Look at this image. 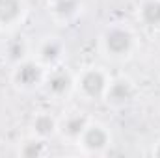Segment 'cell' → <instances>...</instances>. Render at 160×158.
Instances as JSON below:
<instances>
[{
	"instance_id": "obj_7",
	"label": "cell",
	"mask_w": 160,
	"mask_h": 158,
	"mask_svg": "<svg viewBox=\"0 0 160 158\" xmlns=\"http://www.w3.org/2000/svg\"><path fill=\"white\" fill-rule=\"evenodd\" d=\"M86 126H88V117L78 114V112H73V114H69V116L63 117L62 125H60V130H62V134L65 138L78 140Z\"/></svg>"
},
{
	"instance_id": "obj_9",
	"label": "cell",
	"mask_w": 160,
	"mask_h": 158,
	"mask_svg": "<svg viewBox=\"0 0 160 158\" xmlns=\"http://www.w3.org/2000/svg\"><path fill=\"white\" fill-rule=\"evenodd\" d=\"M62 50L63 47L56 37H47L38 48V62H41L43 65H52L62 58Z\"/></svg>"
},
{
	"instance_id": "obj_10",
	"label": "cell",
	"mask_w": 160,
	"mask_h": 158,
	"mask_svg": "<svg viewBox=\"0 0 160 158\" xmlns=\"http://www.w3.org/2000/svg\"><path fill=\"white\" fill-rule=\"evenodd\" d=\"M140 21L149 28H160V0H143L138 11Z\"/></svg>"
},
{
	"instance_id": "obj_1",
	"label": "cell",
	"mask_w": 160,
	"mask_h": 158,
	"mask_svg": "<svg viewBox=\"0 0 160 158\" xmlns=\"http://www.w3.org/2000/svg\"><path fill=\"white\" fill-rule=\"evenodd\" d=\"M102 47H104L106 54L112 56V58L128 56L132 47H134V34L128 28H123V26L108 28L102 36Z\"/></svg>"
},
{
	"instance_id": "obj_6",
	"label": "cell",
	"mask_w": 160,
	"mask_h": 158,
	"mask_svg": "<svg viewBox=\"0 0 160 158\" xmlns=\"http://www.w3.org/2000/svg\"><path fill=\"white\" fill-rule=\"evenodd\" d=\"M45 87H47L48 95L62 99L75 87V78L71 77V73L67 69H54L50 75L45 77Z\"/></svg>"
},
{
	"instance_id": "obj_16",
	"label": "cell",
	"mask_w": 160,
	"mask_h": 158,
	"mask_svg": "<svg viewBox=\"0 0 160 158\" xmlns=\"http://www.w3.org/2000/svg\"><path fill=\"white\" fill-rule=\"evenodd\" d=\"M54 2H58V0H50V4H54Z\"/></svg>"
},
{
	"instance_id": "obj_13",
	"label": "cell",
	"mask_w": 160,
	"mask_h": 158,
	"mask_svg": "<svg viewBox=\"0 0 160 158\" xmlns=\"http://www.w3.org/2000/svg\"><path fill=\"white\" fill-rule=\"evenodd\" d=\"M21 155H24V156H39V155H43V141H39V140L26 141L22 145V149H21Z\"/></svg>"
},
{
	"instance_id": "obj_12",
	"label": "cell",
	"mask_w": 160,
	"mask_h": 158,
	"mask_svg": "<svg viewBox=\"0 0 160 158\" xmlns=\"http://www.w3.org/2000/svg\"><path fill=\"white\" fill-rule=\"evenodd\" d=\"M78 9V0H58L52 4V11L54 15L62 17V19H69L77 13Z\"/></svg>"
},
{
	"instance_id": "obj_4",
	"label": "cell",
	"mask_w": 160,
	"mask_h": 158,
	"mask_svg": "<svg viewBox=\"0 0 160 158\" xmlns=\"http://www.w3.org/2000/svg\"><path fill=\"white\" fill-rule=\"evenodd\" d=\"M136 97V86L128 78H114L108 82V87L104 91V101L112 106H125L132 102Z\"/></svg>"
},
{
	"instance_id": "obj_2",
	"label": "cell",
	"mask_w": 160,
	"mask_h": 158,
	"mask_svg": "<svg viewBox=\"0 0 160 158\" xmlns=\"http://www.w3.org/2000/svg\"><path fill=\"white\" fill-rule=\"evenodd\" d=\"M108 77L99 67H88L80 73L75 86H78V91L86 99H102L104 91L108 87Z\"/></svg>"
},
{
	"instance_id": "obj_15",
	"label": "cell",
	"mask_w": 160,
	"mask_h": 158,
	"mask_svg": "<svg viewBox=\"0 0 160 158\" xmlns=\"http://www.w3.org/2000/svg\"><path fill=\"white\" fill-rule=\"evenodd\" d=\"M153 155H157V156H160V143H157V147L153 149Z\"/></svg>"
},
{
	"instance_id": "obj_11",
	"label": "cell",
	"mask_w": 160,
	"mask_h": 158,
	"mask_svg": "<svg viewBox=\"0 0 160 158\" xmlns=\"http://www.w3.org/2000/svg\"><path fill=\"white\" fill-rule=\"evenodd\" d=\"M56 128H58L56 119L52 117L50 114H47V112L38 114V116L34 117V121H32V130H34V134H36L39 140L52 136V134L56 132Z\"/></svg>"
},
{
	"instance_id": "obj_3",
	"label": "cell",
	"mask_w": 160,
	"mask_h": 158,
	"mask_svg": "<svg viewBox=\"0 0 160 158\" xmlns=\"http://www.w3.org/2000/svg\"><path fill=\"white\" fill-rule=\"evenodd\" d=\"M45 69L41 62L34 60H22L19 62V65L13 71V82L22 87V89H32L36 86H39L45 82Z\"/></svg>"
},
{
	"instance_id": "obj_14",
	"label": "cell",
	"mask_w": 160,
	"mask_h": 158,
	"mask_svg": "<svg viewBox=\"0 0 160 158\" xmlns=\"http://www.w3.org/2000/svg\"><path fill=\"white\" fill-rule=\"evenodd\" d=\"M8 52H9V58L22 62V60H24V56H26V45H24L22 41L11 43V45H9V48H8Z\"/></svg>"
},
{
	"instance_id": "obj_8",
	"label": "cell",
	"mask_w": 160,
	"mask_h": 158,
	"mask_svg": "<svg viewBox=\"0 0 160 158\" xmlns=\"http://www.w3.org/2000/svg\"><path fill=\"white\" fill-rule=\"evenodd\" d=\"M24 13L22 0H0V26L15 24Z\"/></svg>"
},
{
	"instance_id": "obj_5",
	"label": "cell",
	"mask_w": 160,
	"mask_h": 158,
	"mask_svg": "<svg viewBox=\"0 0 160 158\" xmlns=\"http://www.w3.org/2000/svg\"><path fill=\"white\" fill-rule=\"evenodd\" d=\"M78 141L82 143V147L89 153H101L108 143H110V134L102 125H91L88 123V126L84 128L82 136L78 138Z\"/></svg>"
}]
</instances>
